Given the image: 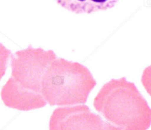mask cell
<instances>
[{
	"instance_id": "obj_6",
	"label": "cell",
	"mask_w": 151,
	"mask_h": 130,
	"mask_svg": "<svg viewBox=\"0 0 151 130\" xmlns=\"http://www.w3.org/2000/svg\"><path fill=\"white\" fill-rule=\"evenodd\" d=\"M10 54L11 51L7 49L3 44L0 43V80L5 74Z\"/></svg>"
},
{
	"instance_id": "obj_5",
	"label": "cell",
	"mask_w": 151,
	"mask_h": 130,
	"mask_svg": "<svg viewBox=\"0 0 151 130\" xmlns=\"http://www.w3.org/2000/svg\"><path fill=\"white\" fill-rule=\"evenodd\" d=\"M62 7L77 14L106 10L116 5L119 0H55Z\"/></svg>"
},
{
	"instance_id": "obj_2",
	"label": "cell",
	"mask_w": 151,
	"mask_h": 130,
	"mask_svg": "<svg viewBox=\"0 0 151 130\" xmlns=\"http://www.w3.org/2000/svg\"><path fill=\"white\" fill-rule=\"evenodd\" d=\"M94 107L118 130H147L151 126V108L135 84L125 77L105 84Z\"/></svg>"
},
{
	"instance_id": "obj_3",
	"label": "cell",
	"mask_w": 151,
	"mask_h": 130,
	"mask_svg": "<svg viewBox=\"0 0 151 130\" xmlns=\"http://www.w3.org/2000/svg\"><path fill=\"white\" fill-rule=\"evenodd\" d=\"M97 82L87 67L77 62L55 58L41 82V94L51 106L85 104Z\"/></svg>"
},
{
	"instance_id": "obj_7",
	"label": "cell",
	"mask_w": 151,
	"mask_h": 130,
	"mask_svg": "<svg viewBox=\"0 0 151 130\" xmlns=\"http://www.w3.org/2000/svg\"><path fill=\"white\" fill-rule=\"evenodd\" d=\"M142 83L151 96V65L144 70L142 76Z\"/></svg>"
},
{
	"instance_id": "obj_4",
	"label": "cell",
	"mask_w": 151,
	"mask_h": 130,
	"mask_svg": "<svg viewBox=\"0 0 151 130\" xmlns=\"http://www.w3.org/2000/svg\"><path fill=\"white\" fill-rule=\"evenodd\" d=\"M50 130H118L91 112L85 104L58 107L53 111L49 124Z\"/></svg>"
},
{
	"instance_id": "obj_1",
	"label": "cell",
	"mask_w": 151,
	"mask_h": 130,
	"mask_svg": "<svg viewBox=\"0 0 151 130\" xmlns=\"http://www.w3.org/2000/svg\"><path fill=\"white\" fill-rule=\"evenodd\" d=\"M10 57L11 76L1 91L4 105L21 111L45 107L47 103L41 94V82L48 66L57 58L54 51L29 45Z\"/></svg>"
}]
</instances>
